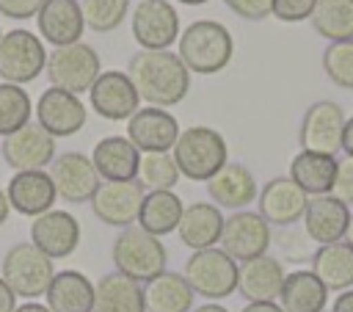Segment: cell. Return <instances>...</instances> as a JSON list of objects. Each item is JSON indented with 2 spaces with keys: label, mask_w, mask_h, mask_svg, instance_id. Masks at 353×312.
<instances>
[{
  "label": "cell",
  "mask_w": 353,
  "mask_h": 312,
  "mask_svg": "<svg viewBox=\"0 0 353 312\" xmlns=\"http://www.w3.org/2000/svg\"><path fill=\"white\" fill-rule=\"evenodd\" d=\"M127 75L141 99L152 108H171L188 97L190 72L171 50H138L130 58Z\"/></svg>",
  "instance_id": "6da1fadb"
},
{
  "label": "cell",
  "mask_w": 353,
  "mask_h": 312,
  "mask_svg": "<svg viewBox=\"0 0 353 312\" xmlns=\"http://www.w3.org/2000/svg\"><path fill=\"white\" fill-rule=\"evenodd\" d=\"M234 52V39L226 25L215 19H196L190 22L176 41V55L196 75H215L229 66Z\"/></svg>",
  "instance_id": "7a4b0ae2"
},
{
  "label": "cell",
  "mask_w": 353,
  "mask_h": 312,
  "mask_svg": "<svg viewBox=\"0 0 353 312\" xmlns=\"http://www.w3.org/2000/svg\"><path fill=\"white\" fill-rule=\"evenodd\" d=\"M171 155H174L179 174L193 182H207L229 163V149H226L223 135L218 130L201 127V124L182 130Z\"/></svg>",
  "instance_id": "3957f363"
},
{
  "label": "cell",
  "mask_w": 353,
  "mask_h": 312,
  "mask_svg": "<svg viewBox=\"0 0 353 312\" xmlns=\"http://www.w3.org/2000/svg\"><path fill=\"white\" fill-rule=\"evenodd\" d=\"M110 260L119 273H124L127 279H132L138 284H146L165 271L168 254H165V246L160 243V237H154L146 229L132 224L116 235V240L110 246Z\"/></svg>",
  "instance_id": "277c9868"
},
{
  "label": "cell",
  "mask_w": 353,
  "mask_h": 312,
  "mask_svg": "<svg viewBox=\"0 0 353 312\" xmlns=\"http://www.w3.org/2000/svg\"><path fill=\"white\" fill-rule=\"evenodd\" d=\"M0 276L17 298L33 301V298L47 293V287L55 276V268H52V260L28 240V243H14L6 251L3 265H0Z\"/></svg>",
  "instance_id": "5b68a950"
},
{
  "label": "cell",
  "mask_w": 353,
  "mask_h": 312,
  "mask_svg": "<svg viewBox=\"0 0 353 312\" xmlns=\"http://www.w3.org/2000/svg\"><path fill=\"white\" fill-rule=\"evenodd\" d=\"M44 75L52 88H63L69 94H83L102 75V64L91 44L77 41V44L55 47L52 52H47Z\"/></svg>",
  "instance_id": "8992f818"
},
{
  "label": "cell",
  "mask_w": 353,
  "mask_h": 312,
  "mask_svg": "<svg viewBox=\"0 0 353 312\" xmlns=\"http://www.w3.org/2000/svg\"><path fill=\"white\" fill-rule=\"evenodd\" d=\"M237 262L223 248H201L193 251L185 262V282L196 295H204L210 301H221L237 290Z\"/></svg>",
  "instance_id": "52a82bcc"
},
{
  "label": "cell",
  "mask_w": 353,
  "mask_h": 312,
  "mask_svg": "<svg viewBox=\"0 0 353 312\" xmlns=\"http://www.w3.org/2000/svg\"><path fill=\"white\" fill-rule=\"evenodd\" d=\"M47 66V52L41 36L25 28H14L0 39V77L6 83L22 86L36 80Z\"/></svg>",
  "instance_id": "ba28073f"
},
{
  "label": "cell",
  "mask_w": 353,
  "mask_h": 312,
  "mask_svg": "<svg viewBox=\"0 0 353 312\" xmlns=\"http://www.w3.org/2000/svg\"><path fill=\"white\" fill-rule=\"evenodd\" d=\"M221 248L240 265L254 257L268 254L273 243L270 224L254 213V210H234L229 218H223V232H221Z\"/></svg>",
  "instance_id": "9c48e42d"
},
{
  "label": "cell",
  "mask_w": 353,
  "mask_h": 312,
  "mask_svg": "<svg viewBox=\"0 0 353 312\" xmlns=\"http://www.w3.org/2000/svg\"><path fill=\"white\" fill-rule=\"evenodd\" d=\"M345 110L342 105H336L334 99H320L312 102L303 113L301 130H298V141L303 152H320V155H331L336 157V152H342V133H345Z\"/></svg>",
  "instance_id": "30bf717a"
},
{
  "label": "cell",
  "mask_w": 353,
  "mask_h": 312,
  "mask_svg": "<svg viewBox=\"0 0 353 312\" xmlns=\"http://www.w3.org/2000/svg\"><path fill=\"white\" fill-rule=\"evenodd\" d=\"M179 33V14L168 0H141L132 8V39L141 50H168Z\"/></svg>",
  "instance_id": "8fae6325"
},
{
  "label": "cell",
  "mask_w": 353,
  "mask_h": 312,
  "mask_svg": "<svg viewBox=\"0 0 353 312\" xmlns=\"http://www.w3.org/2000/svg\"><path fill=\"white\" fill-rule=\"evenodd\" d=\"M143 196H146V188L138 179H130V182H99L97 193L91 196V210L102 224L127 229V226L138 224V213H141Z\"/></svg>",
  "instance_id": "7c38bea8"
},
{
  "label": "cell",
  "mask_w": 353,
  "mask_h": 312,
  "mask_svg": "<svg viewBox=\"0 0 353 312\" xmlns=\"http://www.w3.org/2000/svg\"><path fill=\"white\" fill-rule=\"evenodd\" d=\"M50 179L55 185V193L69 204L91 202V196L99 188V174L88 155L83 152H63L50 163Z\"/></svg>",
  "instance_id": "4fadbf2b"
},
{
  "label": "cell",
  "mask_w": 353,
  "mask_h": 312,
  "mask_svg": "<svg viewBox=\"0 0 353 312\" xmlns=\"http://www.w3.org/2000/svg\"><path fill=\"white\" fill-rule=\"evenodd\" d=\"M0 152L14 171H44V166L55 160V138L36 121H28L22 130L3 138Z\"/></svg>",
  "instance_id": "5bb4252c"
},
{
  "label": "cell",
  "mask_w": 353,
  "mask_h": 312,
  "mask_svg": "<svg viewBox=\"0 0 353 312\" xmlns=\"http://www.w3.org/2000/svg\"><path fill=\"white\" fill-rule=\"evenodd\" d=\"M88 102H91V110L97 116L110 119V121H121L138 110L141 97H138L127 72L110 69L94 80V86L88 88Z\"/></svg>",
  "instance_id": "9a60e30c"
},
{
  "label": "cell",
  "mask_w": 353,
  "mask_h": 312,
  "mask_svg": "<svg viewBox=\"0 0 353 312\" xmlns=\"http://www.w3.org/2000/svg\"><path fill=\"white\" fill-rule=\"evenodd\" d=\"M36 124L50 133L52 138H69L83 130L85 124V105L77 94H69L63 88H47L41 91L36 102Z\"/></svg>",
  "instance_id": "2e32d148"
},
{
  "label": "cell",
  "mask_w": 353,
  "mask_h": 312,
  "mask_svg": "<svg viewBox=\"0 0 353 312\" xmlns=\"http://www.w3.org/2000/svg\"><path fill=\"white\" fill-rule=\"evenodd\" d=\"M179 124L165 108H138L127 119V138L141 155L149 152H171L179 138Z\"/></svg>",
  "instance_id": "e0dca14e"
},
{
  "label": "cell",
  "mask_w": 353,
  "mask_h": 312,
  "mask_svg": "<svg viewBox=\"0 0 353 312\" xmlns=\"http://www.w3.org/2000/svg\"><path fill=\"white\" fill-rule=\"evenodd\" d=\"M309 196L290 179V177H273L270 182H265V188L256 196L259 204V215L270 224V226H292L303 218Z\"/></svg>",
  "instance_id": "ac0fdd59"
},
{
  "label": "cell",
  "mask_w": 353,
  "mask_h": 312,
  "mask_svg": "<svg viewBox=\"0 0 353 312\" xmlns=\"http://www.w3.org/2000/svg\"><path fill=\"white\" fill-rule=\"evenodd\" d=\"M30 243L50 260H63L74 254L80 243V224L66 210H50L30 224Z\"/></svg>",
  "instance_id": "d6986e66"
},
{
  "label": "cell",
  "mask_w": 353,
  "mask_h": 312,
  "mask_svg": "<svg viewBox=\"0 0 353 312\" xmlns=\"http://www.w3.org/2000/svg\"><path fill=\"white\" fill-rule=\"evenodd\" d=\"M303 229L317 246L339 243L345 240L347 224H350V207L342 204L336 196H309L306 210H303Z\"/></svg>",
  "instance_id": "ffe728a7"
},
{
  "label": "cell",
  "mask_w": 353,
  "mask_h": 312,
  "mask_svg": "<svg viewBox=\"0 0 353 312\" xmlns=\"http://www.w3.org/2000/svg\"><path fill=\"white\" fill-rule=\"evenodd\" d=\"M284 276H287L284 265L276 257H270V254L254 257L248 262H240V268H237V293L248 304L276 301L279 293H281Z\"/></svg>",
  "instance_id": "44dd1931"
},
{
  "label": "cell",
  "mask_w": 353,
  "mask_h": 312,
  "mask_svg": "<svg viewBox=\"0 0 353 312\" xmlns=\"http://www.w3.org/2000/svg\"><path fill=\"white\" fill-rule=\"evenodd\" d=\"M6 196H8V204L19 215H30V218L50 213L58 199L55 185L47 171H17L8 179Z\"/></svg>",
  "instance_id": "7402d4cb"
},
{
  "label": "cell",
  "mask_w": 353,
  "mask_h": 312,
  "mask_svg": "<svg viewBox=\"0 0 353 312\" xmlns=\"http://www.w3.org/2000/svg\"><path fill=\"white\" fill-rule=\"evenodd\" d=\"M36 22L41 39L50 41L52 47L77 44L85 30L83 8L77 0H44V6L36 14Z\"/></svg>",
  "instance_id": "603a6c76"
},
{
  "label": "cell",
  "mask_w": 353,
  "mask_h": 312,
  "mask_svg": "<svg viewBox=\"0 0 353 312\" xmlns=\"http://www.w3.org/2000/svg\"><path fill=\"white\" fill-rule=\"evenodd\" d=\"M91 163L105 182H130L138 179V166H141V152L132 146L127 135H108L97 141L91 152Z\"/></svg>",
  "instance_id": "cb8c5ba5"
},
{
  "label": "cell",
  "mask_w": 353,
  "mask_h": 312,
  "mask_svg": "<svg viewBox=\"0 0 353 312\" xmlns=\"http://www.w3.org/2000/svg\"><path fill=\"white\" fill-rule=\"evenodd\" d=\"M207 193L215 207L243 210L259 196V188L254 174L243 163H226L215 177L207 179Z\"/></svg>",
  "instance_id": "d4e9b609"
},
{
  "label": "cell",
  "mask_w": 353,
  "mask_h": 312,
  "mask_svg": "<svg viewBox=\"0 0 353 312\" xmlns=\"http://www.w3.org/2000/svg\"><path fill=\"white\" fill-rule=\"evenodd\" d=\"M221 232H223V215H221V207H215L212 202L188 204L176 226L179 240L193 251L212 248L221 240Z\"/></svg>",
  "instance_id": "484cf974"
},
{
  "label": "cell",
  "mask_w": 353,
  "mask_h": 312,
  "mask_svg": "<svg viewBox=\"0 0 353 312\" xmlns=\"http://www.w3.org/2000/svg\"><path fill=\"white\" fill-rule=\"evenodd\" d=\"M50 312H91L94 284L80 271H58L44 293Z\"/></svg>",
  "instance_id": "4316f807"
},
{
  "label": "cell",
  "mask_w": 353,
  "mask_h": 312,
  "mask_svg": "<svg viewBox=\"0 0 353 312\" xmlns=\"http://www.w3.org/2000/svg\"><path fill=\"white\" fill-rule=\"evenodd\" d=\"M91 312H146L143 287L124 273H105L94 284V309Z\"/></svg>",
  "instance_id": "83f0119b"
},
{
  "label": "cell",
  "mask_w": 353,
  "mask_h": 312,
  "mask_svg": "<svg viewBox=\"0 0 353 312\" xmlns=\"http://www.w3.org/2000/svg\"><path fill=\"white\" fill-rule=\"evenodd\" d=\"M306 196H325L334 188V177H336V157L331 155H320V152H298L290 163V174H287Z\"/></svg>",
  "instance_id": "f1b7e54d"
},
{
  "label": "cell",
  "mask_w": 353,
  "mask_h": 312,
  "mask_svg": "<svg viewBox=\"0 0 353 312\" xmlns=\"http://www.w3.org/2000/svg\"><path fill=\"white\" fill-rule=\"evenodd\" d=\"M193 290L182 273L163 271L143 287L146 312H190L193 309Z\"/></svg>",
  "instance_id": "f546056e"
},
{
  "label": "cell",
  "mask_w": 353,
  "mask_h": 312,
  "mask_svg": "<svg viewBox=\"0 0 353 312\" xmlns=\"http://www.w3.org/2000/svg\"><path fill=\"white\" fill-rule=\"evenodd\" d=\"M328 301L325 284L312 271H292L284 276L279 306L284 312H323Z\"/></svg>",
  "instance_id": "4dcf8cb0"
},
{
  "label": "cell",
  "mask_w": 353,
  "mask_h": 312,
  "mask_svg": "<svg viewBox=\"0 0 353 312\" xmlns=\"http://www.w3.org/2000/svg\"><path fill=\"white\" fill-rule=\"evenodd\" d=\"M309 271L325 284V290H339V293L350 290L353 287V248L345 240L317 246Z\"/></svg>",
  "instance_id": "1f68e13d"
},
{
  "label": "cell",
  "mask_w": 353,
  "mask_h": 312,
  "mask_svg": "<svg viewBox=\"0 0 353 312\" xmlns=\"http://www.w3.org/2000/svg\"><path fill=\"white\" fill-rule=\"evenodd\" d=\"M182 213L185 204L174 191H149L138 213V226L154 237H163L168 232H176Z\"/></svg>",
  "instance_id": "d6a6232c"
},
{
  "label": "cell",
  "mask_w": 353,
  "mask_h": 312,
  "mask_svg": "<svg viewBox=\"0 0 353 312\" xmlns=\"http://www.w3.org/2000/svg\"><path fill=\"white\" fill-rule=\"evenodd\" d=\"M309 19L314 33L328 41L353 39V0H317Z\"/></svg>",
  "instance_id": "836d02e7"
},
{
  "label": "cell",
  "mask_w": 353,
  "mask_h": 312,
  "mask_svg": "<svg viewBox=\"0 0 353 312\" xmlns=\"http://www.w3.org/2000/svg\"><path fill=\"white\" fill-rule=\"evenodd\" d=\"M30 97L22 86L0 83V135H11L30 121Z\"/></svg>",
  "instance_id": "e575fe53"
},
{
  "label": "cell",
  "mask_w": 353,
  "mask_h": 312,
  "mask_svg": "<svg viewBox=\"0 0 353 312\" xmlns=\"http://www.w3.org/2000/svg\"><path fill=\"white\" fill-rule=\"evenodd\" d=\"M179 177L182 174H179L171 152H149V155H141L138 182L143 188H149V191H171Z\"/></svg>",
  "instance_id": "d590c367"
},
{
  "label": "cell",
  "mask_w": 353,
  "mask_h": 312,
  "mask_svg": "<svg viewBox=\"0 0 353 312\" xmlns=\"http://www.w3.org/2000/svg\"><path fill=\"white\" fill-rule=\"evenodd\" d=\"M80 8H83V19L88 30L110 33L124 22L130 11V0H83Z\"/></svg>",
  "instance_id": "8d00e7d4"
},
{
  "label": "cell",
  "mask_w": 353,
  "mask_h": 312,
  "mask_svg": "<svg viewBox=\"0 0 353 312\" xmlns=\"http://www.w3.org/2000/svg\"><path fill=\"white\" fill-rule=\"evenodd\" d=\"M323 72L339 88L353 91V39L350 41H331L323 50Z\"/></svg>",
  "instance_id": "74e56055"
},
{
  "label": "cell",
  "mask_w": 353,
  "mask_h": 312,
  "mask_svg": "<svg viewBox=\"0 0 353 312\" xmlns=\"http://www.w3.org/2000/svg\"><path fill=\"white\" fill-rule=\"evenodd\" d=\"M276 246L281 248V254L287 257V260H292V262H306V260H312L314 257V240L306 235V229L303 226H281L279 232H276Z\"/></svg>",
  "instance_id": "f35d334b"
},
{
  "label": "cell",
  "mask_w": 353,
  "mask_h": 312,
  "mask_svg": "<svg viewBox=\"0 0 353 312\" xmlns=\"http://www.w3.org/2000/svg\"><path fill=\"white\" fill-rule=\"evenodd\" d=\"M317 0H273L270 14L281 22H303L312 17Z\"/></svg>",
  "instance_id": "ab89813d"
},
{
  "label": "cell",
  "mask_w": 353,
  "mask_h": 312,
  "mask_svg": "<svg viewBox=\"0 0 353 312\" xmlns=\"http://www.w3.org/2000/svg\"><path fill=\"white\" fill-rule=\"evenodd\" d=\"M331 196H336L342 204H353V157H342L336 160V177H334V188Z\"/></svg>",
  "instance_id": "60d3db41"
},
{
  "label": "cell",
  "mask_w": 353,
  "mask_h": 312,
  "mask_svg": "<svg viewBox=\"0 0 353 312\" xmlns=\"http://www.w3.org/2000/svg\"><path fill=\"white\" fill-rule=\"evenodd\" d=\"M223 3H226V8H232L237 17L251 19V22L270 17V8H273V0H223Z\"/></svg>",
  "instance_id": "b9f144b4"
},
{
  "label": "cell",
  "mask_w": 353,
  "mask_h": 312,
  "mask_svg": "<svg viewBox=\"0 0 353 312\" xmlns=\"http://www.w3.org/2000/svg\"><path fill=\"white\" fill-rule=\"evenodd\" d=\"M44 0H0V14L8 19H30L39 14Z\"/></svg>",
  "instance_id": "7bdbcfd3"
},
{
  "label": "cell",
  "mask_w": 353,
  "mask_h": 312,
  "mask_svg": "<svg viewBox=\"0 0 353 312\" xmlns=\"http://www.w3.org/2000/svg\"><path fill=\"white\" fill-rule=\"evenodd\" d=\"M14 309H17V295L11 293V287L0 276V312H14Z\"/></svg>",
  "instance_id": "ee69618b"
},
{
  "label": "cell",
  "mask_w": 353,
  "mask_h": 312,
  "mask_svg": "<svg viewBox=\"0 0 353 312\" xmlns=\"http://www.w3.org/2000/svg\"><path fill=\"white\" fill-rule=\"evenodd\" d=\"M331 312H353V290H342V293L336 295Z\"/></svg>",
  "instance_id": "f6af8a7d"
},
{
  "label": "cell",
  "mask_w": 353,
  "mask_h": 312,
  "mask_svg": "<svg viewBox=\"0 0 353 312\" xmlns=\"http://www.w3.org/2000/svg\"><path fill=\"white\" fill-rule=\"evenodd\" d=\"M342 152L347 157H353V116H347L345 121V133H342Z\"/></svg>",
  "instance_id": "bcb514c9"
},
{
  "label": "cell",
  "mask_w": 353,
  "mask_h": 312,
  "mask_svg": "<svg viewBox=\"0 0 353 312\" xmlns=\"http://www.w3.org/2000/svg\"><path fill=\"white\" fill-rule=\"evenodd\" d=\"M240 312H284L276 301H268V304H245Z\"/></svg>",
  "instance_id": "7dc6e473"
},
{
  "label": "cell",
  "mask_w": 353,
  "mask_h": 312,
  "mask_svg": "<svg viewBox=\"0 0 353 312\" xmlns=\"http://www.w3.org/2000/svg\"><path fill=\"white\" fill-rule=\"evenodd\" d=\"M14 312H50L44 304H36V301H25V304H19Z\"/></svg>",
  "instance_id": "c3c4849f"
},
{
  "label": "cell",
  "mask_w": 353,
  "mask_h": 312,
  "mask_svg": "<svg viewBox=\"0 0 353 312\" xmlns=\"http://www.w3.org/2000/svg\"><path fill=\"white\" fill-rule=\"evenodd\" d=\"M8 213H11V204H8V196H6V191L0 188V226L6 224V218H8Z\"/></svg>",
  "instance_id": "681fc988"
},
{
  "label": "cell",
  "mask_w": 353,
  "mask_h": 312,
  "mask_svg": "<svg viewBox=\"0 0 353 312\" xmlns=\"http://www.w3.org/2000/svg\"><path fill=\"white\" fill-rule=\"evenodd\" d=\"M190 312H229V309H226V306H221V304H212V301H210V304H201V306H193Z\"/></svg>",
  "instance_id": "f907efd6"
},
{
  "label": "cell",
  "mask_w": 353,
  "mask_h": 312,
  "mask_svg": "<svg viewBox=\"0 0 353 312\" xmlns=\"http://www.w3.org/2000/svg\"><path fill=\"white\" fill-rule=\"evenodd\" d=\"M345 243L353 248V213H350V224H347V232H345Z\"/></svg>",
  "instance_id": "816d5d0a"
},
{
  "label": "cell",
  "mask_w": 353,
  "mask_h": 312,
  "mask_svg": "<svg viewBox=\"0 0 353 312\" xmlns=\"http://www.w3.org/2000/svg\"><path fill=\"white\" fill-rule=\"evenodd\" d=\"M176 3H182V6H201V3H210V0H176Z\"/></svg>",
  "instance_id": "f5cc1de1"
},
{
  "label": "cell",
  "mask_w": 353,
  "mask_h": 312,
  "mask_svg": "<svg viewBox=\"0 0 353 312\" xmlns=\"http://www.w3.org/2000/svg\"><path fill=\"white\" fill-rule=\"evenodd\" d=\"M0 39H3V33H0Z\"/></svg>",
  "instance_id": "db71d44e"
},
{
  "label": "cell",
  "mask_w": 353,
  "mask_h": 312,
  "mask_svg": "<svg viewBox=\"0 0 353 312\" xmlns=\"http://www.w3.org/2000/svg\"><path fill=\"white\" fill-rule=\"evenodd\" d=\"M323 312H325V309H323Z\"/></svg>",
  "instance_id": "11a10c76"
}]
</instances>
